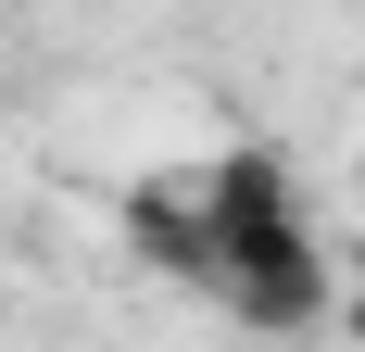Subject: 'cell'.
I'll return each mask as SVG.
<instances>
[{
	"label": "cell",
	"instance_id": "obj_2",
	"mask_svg": "<svg viewBox=\"0 0 365 352\" xmlns=\"http://www.w3.org/2000/svg\"><path fill=\"white\" fill-rule=\"evenodd\" d=\"M340 340H353V352H365V239H353V252H340Z\"/></svg>",
	"mask_w": 365,
	"mask_h": 352
},
{
	"label": "cell",
	"instance_id": "obj_1",
	"mask_svg": "<svg viewBox=\"0 0 365 352\" xmlns=\"http://www.w3.org/2000/svg\"><path fill=\"white\" fill-rule=\"evenodd\" d=\"M126 239H139L177 289H202L227 327H252V340H302V327L340 315V264H328V239H315V214H302V176L264 139L151 164L139 189H126Z\"/></svg>",
	"mask_w": 365,
	"mask_h": 352
}]
</instances>
